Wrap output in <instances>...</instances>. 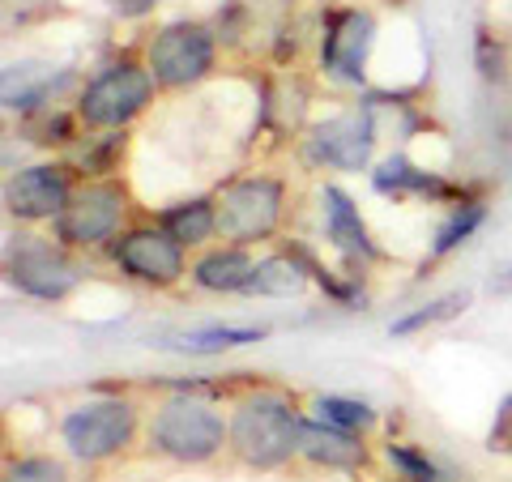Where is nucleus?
Here are the masks:
<instances>
[{
	"instance_id": "f257e3e1",
	"label": "nucleus",
	"mask_w": 512,
	"mask_h": 482,
	"mask_svg": "<svg viewBox=\"0 0 512 482\" xmlns=\"http://www.w3.org/2000/svg\"><path fill=\"white\" fill-rule=\"evenodd\" d=\"M231 453L252 465V470H278L291 457H299V431L303 419L295 401L274 389L244 393L231 410Z\"/></svg>"
},
{
	"instance_id": "f03ea898",
	"label": "nucleus",
	"mask_w": 512,
	"mask_h": 482,
	"mask_svg": "<svg viewBox=\"0 0 512 482\" xmlns=\"http://www.w3.org/2000/svg\"><path fill=\"white\" fill-rule=\"evenodd\" d=\"M227 440H231V423L218 414L214 401L192 397V393L163 401L150 423V448L180 465L214 461Z\"/></svg>"
},
{
	"instance_id": "7ed1b4c3",
	"label": "nucleus",
	"mask_w": 512,
	"mask_h": 482,
	"mask_svg": "<svg viewBox=\"0 0 512 482\" xmlns=\"http://www.w3.org/2000/svg\"><path fill=\"white\" fill-rule=\"evenodd\" d=\"M137 436V406L128 397H90L60 419V440L77 461H107Z\"/></svg>"
},
{
	"instance_id": "20e7f679",
	"label": "nucleus",
	"mask_w": 512,
	"mask_h": 482,
	"mask_svg": "<svg viewBox=\"0 0 512 482\" xmlns=\"http://www.w3.org/2000/svg\"><path fill=\"white\" fill-rule=\"evenodd\" d=\"M154 90H158V82H154L150 64L116 60L82 90V99H77V120L90 124V128H124L154 103Z\"/></svg>"
},
{
	"instance_id": "39448f33",
	"label": "nucleus",
	"mask_w": 512,
	"mask_h": 482,
	"mask_svg": "<svg viewBox=\"0 0 512 482\" xmlns=\"http://www.w3.org/2000/svg\"><path fill=\"white\" fill-rule=\"evenodd\" d=\"M5 278L30 299L60 303L82 286V265L73 261L60 239L52 244V239H39V235H18L5 252Z\"/></svg>"
},
{
	"instance_id": "423d86ee",
	"label": "nucleus",
	"mask_w": 512,
	"mask_h": 482,
	"mask_svg": "<svg viewBox=\"0 0 512 482\" xmlns=\"http://www.w3.org/2000/svg\"><path fill=\"white\" fill-rule=\"evenodd\" d=\"M286 205V188L274 175H244L222 188L218 197V235L231 244H261L278 231Z\"/></svg>"
},
{
	"instance_id": "0eeeda50",
	"label": "nucleus",
	"mask_w": 512,
	"mask_h": 482,
	"mask_svg": "<svg viewBox=\"0 0 512 482\" xmlns=\"http://www.w3.org/2000/svg\"><path fill=\"white\" fill-rule=\"evenodd\" d=\"M214 56H218L214 30H205L201 22H171L150 39L146 64L158 90H188L201 77H210Z\"/></svg>"
},
{
	"instance_id": "6e6552de",
	"label": "nucleus",
	"mask_w": 512,
	"mask_h": 482,
	"mask_svg": "<svg viewBox=\"0 0 512 482\" xmlns=\"http://www.w3.org/2000/svg\"><path fill=\"white\" fill-rule=\"evenodd\" d=\"M128 214V192L111 180H94L73 192V201L64 205L56 218V239L64 248H99L107 239H116L120 222Z\"/></svg>"
},
{
	"instance_id": "1a4fd4ad",
	"label": "nucleus",
	"mask_w": 512,
	"mask_h": 482,
	"mask_svg": "<svg viewBox=\"0 0 512 482\" xmlns=\"http://www.w3.org/2000/svg\"><path fill=\"white\" fill-rule=\"evenodd\" d=\"M376 137L380 133L363 107L342 111V116H329L325 124H316L312 133L303 137V163L320 167V171H363L372 163Z\"/></svg>"
},
{
	"instance_id": "9d476101",
	"label": "nucleus",
	"mask_w": 512,
	"mask_h": 482,
	"mask_svg": "<svg viewBox=\"0 0 512 482\" xmlns=\"http://www.w3.org/2000/svg\"><path fill=\"white\" fill-rule=\"evenodd\" d=\"M376 43V18L367 9H333L320 26V69L342 86H359L367 77V56Z\"/></svg>"
},
{
	"instance_id": "9b49d317",
	"label": "nucleus",
	"mask_w": 512,
	"mask_h": 482,
	"mask_svg": "<svg viewBox=\"0 0 512 482\" xmlns=\"http://www.w3.org/2000/svg\"><path fill=\"white\" fill-rule=\"evenodd\" d=\"M111 261L120 265L124 278H133L141 286H154V291H167V286H175L188 273L184 244H175L163 227L124 231L116 244H111Z\"/></svg>"
},
{
	"instance_id": "f8f14e48",
	"label": "nucleus",
	"mask_w": 512,
	"mask_h": 482,
	"mask_svg": "<svg viewBox=\"0 0 512 482\" xmlns=\"http://www.w3.org/2000/svg\"><path fill=\"white\" fill-rule=\"evenodd\" d=\"M73 175L64 163H35L5 180V214L18 222H47L60 218L73 201Z\"/></svg>"
},
{
	"instance_id": "ddd939ff",
	"label": "nucleus",
	"mask_w": 512,
	"mask_h": 482,
	"mask_svg": "<svg viewBox=\"0 0 512 482\" xmlns=\"http://www.w3.org/2000/svg\"><path fill=\"white\" fill-rule=\"evenodd\" d=\"M320 218H325L329 244L338 248L346 261H376L380 256L376 239H372V231H367V222L359 214V205L350 201L342 188L325 184V192H320Z\"/></svg>"
},
{
	"instance_id": "4468645a",
	"label": "nucleus",
	"mask_w": 512,
	"mask_h": 482,
	"mask_svg": "<svg viewBox=\"0 0 512 482\" xmlns=\"http://www.w3.org/2000/svg\"><path fill=\"white\" fill-rule=\"evenodd\" d=\"M372 188L380 192V197H393V201L397 197H427V201H453V205L466 201L457 184L440 180L436 171L414 167L406 154H389V158H384V163L372 171Z\"/></svg>"
},
{
	"instance_id": "2eb2a0df",
	"label": "nucleus",
	"mask_w": 512,
	"mask_h": 482,
	"mask_svg": "<svg viewBox=\"0 0 512 482\" xmlns=\"http://www.w3.org/2000/svg\"><path fill=\"white\" fill-rule=\"evenodd\" d=\"M299 457H308L312 465H325V470H359L367 461V448L359 444V431H342V427H329L320 419H303Z\"/></svg>"
},
{
	"instance_id": "dca6fc26",
	"label": "nucleus",
	"mask_w": 512,
	"mask_h": 482,
	"mask_svg": "<svg viewBox=\"0 0 512 482\" xmlns=\"http://www.w3.org/2000/svg\"><path fill=\"white\" fill-rule=\"evenodd\" d=\"M312 282V256L308 252H274L265 261H256V273L248 282V295H265V299H291L303 295Z\"/></svg>"
},
{
	"instance_id": "f3484780",
	"label": "nucleus",
	"mask_w": 512,
	"mask_h": 482,
	"mask_svg": "<svg viewBox=\"0 0 512 482\" xmlns=\"http://www.w3.org/2000/svg\"><path fill=\"white\" fill-rule=\"evenodd\" d=\"M256 273V261L248 256L244 244H231V248H210L192 265V282L210 295H235V291H248Z\"/></svg>"
},
{
	"instance_id": "a211bd4d",
	"label": "nucleus",
	"mask_w": 512,
	"mask_h": 482,
	"mask_svg": "<svg viewBox=\"0 0 512 482\" xmlns=\"http://www.w3.org/2000/svg\"><path fill=\"white\" fill-rule=\"evenodd\" d=\"M269 329L265 325H205V329H192V333H171L163 337V350H180V355H227V350H239V346H256L265 342Z\"/></svg>"
},
{
	"instance_id": "6ab92c4d",
	"label": "nucleus",
	"mask_w": 512,
	"mask_h": 482,
	"mask_svg": "<svg viewBox=\"0 0 512 482\" xmlns=\"http://www.w3.org/2000/svg\"><path fill=\"white\" fill-rule=\"evenodd\" d=\"M158 227H163L175 244L201 248V244H210V239L218 235V201H210V197L175 201V205H167V210H163Z\"/></svg>"
},
{
	"instance_id": "aec40b11",
	"label": "nucleus",
	"mask_w": 512,
	"mask_h": 482,
	"mask_svg": "<svg viewBox=\"0 0 512 482\" xmlns=\"http://www.w3.org/2000/svg\"><path fill=\"white\" fill-rule=\"evenodd\" d=\"M483 222H487V205L483 201H461V205H453V214L440 222L436 239H431V256H448L453 248H461L478 227H483Z\"/></svg>"
},
{
	"instance_id": "412c9836",
	"label": "nucleus",
	"mask_w": 512,
	"mask_h": 482,
	"mask_svg": "<svg viewBox=\"0 0 512 482\" xmlns=\"http://www.w3.org/2000/svg\"><path fill=\"white\" fill-rule=\"evenodd\" d=\"M470 308V291H453V295H440V299H431V303H419V308H410L406 316H397L389 333L393 337H410V333H419L427 325H440V320H453L457 312H466Z\"/></svg>"
},
{
	"instance_id": "4be33fe9",
	"label": "nucleus",
	"mask_w": 512,
	"mask_h": 482,
	"mask_svg": "<svg viewBox=\"0 0 512 482\" xmlns=\"http://www.w3.org/2000/svg\"><path fill=\"white\" fill-rule=\"evenodd\" d=\"M120 154H124L120 128H99V137H86V146L73 154V167H82V175H107L116 171Z\"/></svg>"
},
{
	"instance_id": "5701e85b",
	"label": "nucleus",
	"mask_w": 512,
	"mask_h": 482,
	"mask_svg": "<svg viewBox=\"0 0 512 482\" xmlns=\"http://www.w3.org/2000/svg\"><path fill=\"white\" fill-rule=\"evenodd\" d=\"M312 410H316L320 423L342 427V431H367L376 423V410L367 406V401H355V397H316Z\"/></svg>"
},
{
	"instance_id": "b1692460",
	"label": "nucleus",
	"mask_w": 512,
	"mask_h": 482,
	"mask_svg": "<svg viewBox=\"0 0 512 482\" xmlns=\"http://www.w3.org/2000/svg\"><path fill=\"white\" fill-rule=\"evenodd\" d=\"M384 461H389L406 482H444V470L414 444H384Z\"/></svg>"
},
{
	"instance_id": "393cba45",
	"label": "nucleus",
	"mask_w": 512,
	"mask_h": 482,
	"mask_svg": "<svg viewBox=\"0 0 512 482\" xmlns=\"http://www.w3.org/2000/svg\"><path fill=\"white\" fill-rule=\"evenodd\" d=\"M0 482H69V470L56 461V457H18V461H9L5 465V478Z\"/></svg>"
},
{
	"instance_id": "a878e982",
	"label": "nucleus",
	"mask_w": 512,
	"mask_h": 482,
	"mask_svg": "<svg viewBox=\"0 0 512 482\" xmlns=\"http://www.w3.org/2000/svg\"><path fill=\"white\" fill-rule=\"evenodd\" d=\"M26 133H30V141H39V146H64V141H73V120L52 103V107L35 111V120L26 124Z\"/></svg>"
},
{
	"instance_id": "bb28decb",
	"label": "nucleus",
	"mask_w": 512,
	"mask_h": 482,
	"mask_svg": "<svg viewBox=\"0 0 512 482\" xmlns=\"http://www.w3.org/2000/svg\"><path fill=\"white\" fill-rule=\"evenodd\" d=\"M487 453L512 457V393L495 406V419H491V431H487Z\"/></svg>"
},
{
	"instance_id": "cd10ccee",
	"label": "nucleus",
	"mask_w": 512,
	"mask_h": 482,
	"mask_svg": "<svg viewBox=\"0 0 512 482\" xmlns=\"http://www.w3.org/2000/svg\"><path fill=\"white\" fill-rule=\"evenodd\" d=\"M474 60H478V73H483L487 82H504V52L487 30H478V39H474Z\"/></svg>"
},
{
	"instance_id": "c85d7f7f",
	"label": "nucleus",
	"mask_w": 512,
	"mask_h": 482,
	"mask_svg": "<svg viewBox=\"0 0 512 482\" xmlns=\"http://www.w3.org/2000/svg\"><path fill=\"white\" fill-rule=\"evenodd\" d=\"M158 0H111V9L120 13V18H141V13H150Z\"/></svg>"
}]
</instances>
